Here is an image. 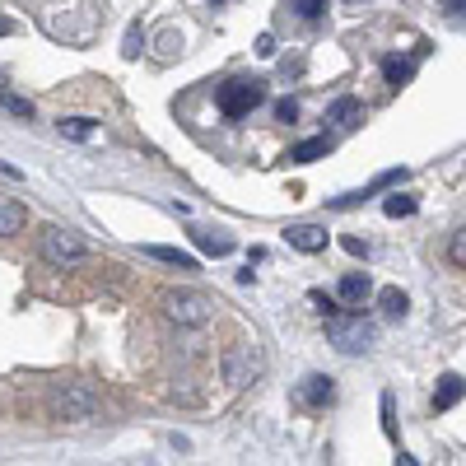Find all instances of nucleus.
<instances>
[{
	"label": "nucleus",
	"instance_id": "nucleus-32",
	"mask_svg": "<svg viewBox=\"0 0 466 466\" xmlns=\"http://www.w3.org/2000/svg\"><path fill=\"white\" fill-rule=\"evenodd\" d=\"M350 5H355V0H350Z\"/></svg>",
	"mask_w": 466,
	"mask_h": 466
},
{
	"label": "nucleus",
	"instance_id": "nucleus-4",
	"mask_svg": "<svg viewBox=\"0 0 466 466\" xmlns=\"http://www.w3.org/2000/svg\"><path fill=\"white\" fill-rule=\"evenodd\" d=\"M215 103H219V112L228 116V122H238V116H248L252 107L266 103V80H224Z\"/></svg>",
	"mask_w": 466,
	"mask_h": 466
},
{
	"label": "nucleus",
	"instance_id": "nucleus-5",
	"mask_svg": "<svg viewBox=\"0 0 466 466\" xmlns=\"http://www.w3.org/2000/svg\"><path fill=\"white\" fill-rule=\"evenodd\" d=\"M43 257L66 270V266H75V261H85L89 248H85L80 233H70V228H61V224H47V228H43Z\"/></svg>",
	"mask_w": 466,
	"mask_h": 466
},
{
	"label": "nucleus",
	"instance_id": "nucleus-15",
	"mask_svg": "<svg viewBox=\"0 0 466 466\" xmlns=\"http://www.w3.org/2000/svg\"><path fill=\"white\" fill-rule=\"evenodd\" d=\"M410 75H415V66H410V61H401V56H382V80L392 85V89L410 85Z\"/></svg>",
	"mask_w": 466,
	"mask_h": 466
},
{
	"label": "nucleus",
	"instance_id": "nucleus-7",
	"mask_svg": "<svg viewBox=\"0 0 466 466\" xmlns=\"http://www.w3.org/2000/svg\"><path fill=\"white\" fill-rule=\"evenodd\" d=\"M294 401H299V406H308V410H322V406H331V401H336V382H331L327 373H308V378L299 382Z\"/></svg>",
	"mask_w": 466,
	"mask_h": 466
},
{
	"label": "nucleus",
	"instance_id": "nucleus-29",
	"mask_svg": "<svg viewBox=\"0 0 466 466\" xmlns=\"http://www.w3.org/2000/svg\"><path fill=\"white\" fill-rule=\"evenodd\" d=\"M443 5H448L452 15H466V0H443Z\"/></svg>",
	"mask_w": 466,
	"mask_h": 466
},
{
	"label": "nucleus",
	"instance_id": "nucleus-30",
	"mask_svg": "<svg viewBox=\"0 0 466 466\" xmlns=\"http://www.w3.org/2000/svg\"><path fill=\"white\" fill-rule=\"evenodd\" d=\"M397 466H420V461H415L410 452H397Z\"/></svg>",
	"mask_w": 466,
	"mask_h": 466
},
{
	"label": "nucleus",
	"instance_id": "nucleus-26",
	"mask_svg": "<svg viewBox=\"0 0 466 466\" xmlns=\"http://www.w3.org/2000/svg\"><path fill=\"white\" fill-rule=\"evenodd\" d=\"M257 52H261V56H276V37L261 33V37H257Z\"/></svg>",
	"mask_w": 466,
	"mask_h": 466
},
{
	"label": "nucleus",
	"instance_id": "nucleus-8",
	"mask_svg": "<svg viewBox=\"0 0 466 466\" xmlns=\"http://www.w3.org/2000/svg\"><path fill=\"white\" fill-rule=\"evenodd\" d=\"M285 238H289V248H299V252H322V248H327V228H322V224H289Z\"/></svg>",
	"mask_w": 466,
	"mask_h": 466
},
{
	"label": "nucleus",
	"instance_id": "nucleus-13",
	"mask_svg": "<svg viewBox=\"0 0 466 466\" xmlns=\"http://www.w3.org/2000/svg\"><path fill=\"white\" fill-rule=\"evenodd\" d=\"M327 122H336V127H345V131L360 127V122H364V103H360V98H336L331 112H327Z\"/></svg>",
	"mask_w": 466,
	"mask_h": 466
},
{
	"label": "nucleus",
	"instance_id": "nucleus-21",
	"mask_svg": "<svg viewBox=\"0 0 466 466\" xmlns=\"http://www.w3.org/2000/svg\"><path fill=\"white\" fill-rule=\"evenodd\" d=\"M294 10H299V19H308V24H318V19L327 15V0H294Z\"/></svg>",
	"mask_w": 466,
	"mask_h": 466
},
{
	"label": "nucleus",
	"instance_id": "nucleus-20",
	"mask_svg": "<svg viewBox=\"0 0 466 466\" xmlns=\"http://www.w3.org/2000/svg\"><path fill=\"white\" fill-rule=\"evenodd\" d=\"M382 210L392 215V219H406V215H415V197H401V191H397V197L382 201Z\"/></svg>",
	"mask_w": 466,
	"mask_h": 466
},
{
	"label": "nucleus",
	"instance_id": "nucleus-12",
	"mask_svg": "<svg viewBox=\"0 0 466 466\" xmlns=\"http://www.w3.org/2000/svg\"><path fill=\"white\" fill-rule=\"evenodd\" d=\"M461 397H466V382H461L457 373H443L439 387H434V410H452Z\"/></svg>",
	"mask_w": 466,
	"mask_h": 466
},
{
	"label": "nucleus",
	"instance_id": "nucleus-22",
	"mask_svg": "<svg viewBox=\"0 0 466 466\" xmlns=\"http://www.w3.org/2000/svg\"><path fill=\"white\" fill-rule=\"evenodd\" d=\"M448 257H452V266H461L466 270V224L452 233V243H448Z\"/></svg>",
	"mask_w": 466,
	"mask_h": 466
},
{
	"label": "nucleus",
	"instance_id": "nucleus-25",
	"mask_svg": "<svg viewBox=\"0 0 466 466\" xmlns=\"http://www.w3.org/2000/svg\"><path fill=\"white\" fill-rule=\"evenodd\" d=\"M276 122H299V103L294 98H280L276 103Z\"/></svg>",
	"mask_w": 466,
	"mask_h": 466
},
{
	"label": "nucleus",
	"instance_id": "nucleus-23",
	"mask_svg": "<svg viewBox=\"0 0 466 466\" xmlns=\"http://www.w3.org/2000/svg\"><path fill=\"white\" fill-rule=\"evenodd\" d=\"M140 47H145V33H140V24H131V28H127V47H122V56H127V61H136V56H140Z\"/></svg>",
	"mask_w": 466,
	"mask_h": 466
},
{
	"label": "nucleus",
	"instance_id": "nucleus-17",
	"mask_svg": "<svg viewBox=\"0 0 466 466\" xmlns=\"http://www.w3.org/2000/svg\"><path fill=\"white\" fill-rule=\"evenodd\" d=\"M378 308H382L387 318H406L410 303H406V294H401L397 285H387V289H378Z\"/></svg>",
	"mask_w": 466,
	"mask_h": 466
},
{
	"label": "nucleus",
	"instance_id": "nucleus-11",
	"mask_svg": "<svg viewBox=\"0 0 466 466\" xmlns=\"http://www.w3.org/2000/svg\"><path fill=\"white\" fill-rule=\"evenodd\" d=\"M145 257L149 261H164L173 270H187V276H191V270H201V261L191 257V252H182V248H145Z\"/></svg>",
	"mask_w": 466,
	"mask_h": 466
},
{
	"label": "nucleus",
	"instance_id": "nucleus-9",
	"mask_svg": "<svg viewBox=\"0 0 466 466\" xmlns=\"http://www.w3.org/2000/svg\"><path fill=\"white\" fill-rule=\"evenodd\" d=\"M28 228V206H19L15 197H0V238H15Z\"/></svg>",
	"mask_w": 466,
	"mask_h": 466
},
{
	"label": "nucleus",
	"instance_id": "nucleus-31",
	"mask_svg": "<svg viewBox=\"0 0 466 466\" xmlns=\"http://www.w3.org/2000/svg\"><path fill=\"white\" fill-rule=\"evenodd\" d=\"M10 33H15V24H10L5 15H0V37H10Z\"/></svg>",
	"mask_w": 466,
	"mask_h": 466
},
{
	"label": "nucleus",
	"instance_id": "nucleus-3",
	"mask_svg": "<svg viewBox=\"0 0 466 466\" xmlns=\"http://www.w3.org/2000/svg\"><path fill=\"white\" fill-rule=\"evenodd\" d=\"M219 369H224V382L228 387H252L266 373V355H261V345H248L243 340V345H228L224 350V364Z\"/></svg>",
	"mask_w": 466,
	"mask_h": 466
},
{
	"label": "nucleus",
	"instance_id": "nucleus-28",
	"mask_svg": "<svg viewBox=\"0 0 466 466\" xmlns=\"http://www.w3.org/2000/svg\"><path fill=\"white\" fill-rule=\"evenodd\" d=\"M177 47H182V37H177V33H164V56H173Z\"/></svg>",
	"mask_w": 466,
	"mask_h": 466
},
{
	"label": "nucleus",
	"instance_id": "nucleus-1",
	"mask_svg": "<svg viewBox=\"0 0 466 466\" xmlns=\"http://www.w3.org/2000/svg\"><path fill=\"white\" fill-rule=\"evenodd\" d=\"M327 336H331V345L340 350V355H364V350L373 345V336H378V327L364 313H331Z\"/></svg>",
	"mask_w": 466,
	"mask_h": 466
},
{
	"label": "nucleus",
	"instance_id": "nucleus-14",
	"mask_svg": "<svg viewBox=\"0 0 466 466\" xmlns=\"http://www.w3.org/2000/svg\"><path fill=\"white\" fill-rule=\"evenodd\" d=\"M327 154H331V140L318 136V140H299L285 159H289V164H318V159H327Z\"/></svg>",
	"mask_w": 466,
	"mask_h": 466
},
{
	"label": "nucleus",
	"instance_id": "nucleus-2",
	"mask_svg": "<svg viewBox=\"0 0 466 466\" xmlns=\"http://www.w3.org/2000/svg\"><path fill=\"white\" fill-rule=\"evenodd\" d=\"M164 318L177 327H206L215 318V299L201 289H168L164 294Z\"/></svg>",
	"mask_w": 466,
	"mask_h": 466
},
{
	"label": "nucleus",
	"instance_id": "nucleus-10",
	"mask_svg": "<svg viewBox=\"0 0 466 466\" xmlns=\"http://www.w3.org/2000/svg\"><path fill=\"white\" fill-rule=\"evenodd\" d=\"M369 294H373V285H369L364 270H350V276H340V285H336V299L350 303V308H360Z\"/></svg>",
	"mask_w": 466,
	"mask_h": 466
},
{
	"label": "nucleus",
	"instance_id": "nucleus-24",
	"mask_svg": "<svg viewBox=\"0 0 466 466\" xmlns=\"http://www.w3.org/2000/svg\"><path fill=\"white\" fill-rule=\"evenodd\" d=\"M382 434H387V439L397 434V420H392V392H382Z\"/></svg>",
	"mask_w": 466,
	"mask_h": 466
},
{
	"label": "nucleus",
	"instance_id": "nucleus-16",
	"mask_svg": "<svg viewBox=\"0 0 466 466\" xmlns=\"http://www.w3.org/2000/svg\"><path fill=\"white\" fill-rule=\"evenodd\" d=\"M56 131L70 136V140H94L98 136V122H89V116H61Z\"/></svg>",
	"mask_w": 466,
	"mask_h": 466
},
{
	"label": "nucleus",
	"instance_id": "nucleus-19",
	"mask_svg": "<svg viewBox=\"0 0 466 466\" xmlns=\"http://www.w3.org/2000/svg\"><path fill=\"white\" fill-rule=\"evenodd\" d=\"M0 107H5L10 116H19V122H33V103L19 98V94H10V89H0Z\"/></svg>",
	"mask_w": 466,
	"mask_h": 466
},
{
	"label": "nucleus",
	"instance_id": "nucleus-18",
	"mask_svg": "<svg viewBox=\"0 0 466 466\" xmlns=\"http://www.w3.org/2000/svg\"><path fill=\"white\" fill-rule=\"evenodd\" d=\"M197 243H201L210 257H228V252H233V238H224V233H210V228H197Z\"/></svg>",
	"mask_w": 466,
	"mask_h": 466
},
{
	"label": "nucleus",
	"instance_id": "nucleus-6",
	"mask_svg": "<svg viewBox=\"0 0 466 466\" xmlns=\"http://www.w3.org/2000/svg\"><path fill=\"white\" fill-rule=\"evenodd\" d=\"M94 410H98V397L85 382H66V387L52 392V415L56 420H94Z\"/></svg>",
	"mask_w": 466,
	"mask_h": 466
},
{
	"label": "nucleus",
	"instance_id": "nucleus-27",
	"mask_svg": "<svg viewBox=\"0 0 466 466\" xmlns=\"http://www.w3.org/2000/svg\"><path fill=\"white\" fill-rule=\"evenodd\" d=\"M345 243V252H355V257H369V243L364 238H340Z\"/></svg>",
	"mask_w": 466,
	"mask_h": 466
}]
</instances>
